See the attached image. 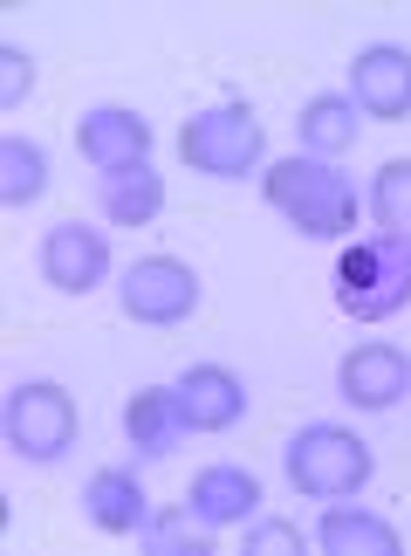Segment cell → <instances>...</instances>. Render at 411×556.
Listing matches in <instances>:
<instances>
[{"label":"cell","mask_w":411,"mask_h":556,"mask_svg":"<svg viewBox=\"0 0 411 556\" xmlns=\"http://www.w3.org/2000/svg\"><path fill=\"white\" fill-rule=\"evenodd\" d=\"M261 192L274 213H288L295 233H309V241H343V233H357V186L336 173V159H281L261 173Z\"/></svg>","instance_id":"obj_1"},{"label":"cell","mask_w":411,"mask_h":556,"mask_svg":"<svg viewBox=\"0 0 411 556\" xmlns=\"http://www.w3.org/2000/svg\"><path fill=\"white\" fill-rule=\"evenodd\" d=\"M411 303V233H371L336 262V309L357 324H384Z\"/></svg>","instance_id":"obj_2"},{"label":"cell","mask_w":411,"mask_h":556,"mask_svg":"<svg viewBox=\"0 0 411 556\" xmlns=\"http://www.w3.org/2000/svg\"><path fill=\"white\" fill-rule=\"evenodd\" d=\"M288 481L301 488L309 502H350L363 481H371V440H357L350 426H330V419H316V426H301V433L288 440Z\"/></svg>","instance_id":"obj_3"},{"label":"cell","mask_w":411,"mask_h":556,"mask_svg":"<svg viewBox=\"0 0 411 556\" xmlns=\"http://www.w3.org/2000/svg\"><path fill=\"white\" fill-rule=\"evenodd\" d=\"M261 117H254V103L241 97H227V103H213V111H200L179 131V152L192 173H206V179H247L254 165H261Z\"/></svg>","instance_id":"obj_4"},{"label":"cell","mask_w":411,"mask_h":556,"mask_svg":"<svg viewBox=\"0 0 411 556\" xmlns=\"http://www.w3.org/2000/svg\"><path fill=\"white\" fill-rule=\"evenodd\" d=\"M0 426H8V454L14 460L49 467V460H62L76 446V399L62 392L55 378H21L14 392H8Z\"/></svg>","instance_id":"obj_5"},{"label":"cell","mask_w":411,"mask_h":556,"mask_svg":"<svg viewBox=\"0 0 411 556\" xmlns=\"http://www.w3.org/2000/svg\"><path fill=\"white\" fill-rule=\"evenodd\" d=\"M117 303L131 324H151V330H171L200 309V275H192L179 254H144V262L124 268L117 282Z\"/></svg>","instance_id":"obj_6"},{"label":"cell","mask_w":411,"mask_h":556,"mask_svg":"<svg viewBox=\"0 0 411 556\" xmlns=\"http://www.w3.org/2000/svg\"><path fill=\"white\" fill-rule=\"evenodd\" d=\"M103 275H111V241H103L97 227L55 220L49 233H41V282H49V289L90 295V289H103Z\"/></svg>","instance_id":"obj_7"},{"label":"cell","mask_w":411,"mask_h":556,"mask_svg":"<svg viewBox=\"0 0 411 556\" xmlns=\"http://www.w3.org/2000/svg\"><path fill=\"white\" fill-rule=\"evenodd\" d=\"M76 152L97 165V173H131L151 159V124L131 103H97V111L76 117Z\"/></svg>","instance_id":"obj_8"},{"label":"cell","mask_w":411,"mask_h":556,"mask_svg":"<svg viewBox=\"0 0 411 556\" xmlns=\"http://www.w3.org/2000/svg\"><path fill=\"white\" fill-rule=\"evenodd\" d=\"M350 103L377 124H404L411 117V55L398 41H371L350 62Z\"/></svg>","instance_id":"obj_9"},{"label":"cell","mask_w":411,"mask_h":556,"mask_svg":"<svg viewBox=\"0 0 411 556\" xmlns=\"http://www.w3.org/2000/svg\"><path fill=\"white\" fill-rule=\"evenodd\" d=\"M171 399H179L185 433H227V426L247 419V384L227 365H192L179 384H171Z\"/></svg>","instance_id":"obj_10"},{"label":"cell","mask_w":411,"mask_h":556,"mask_svg":"<svg viewBox=\"0 0 411 556\" xmlns=\"http://www.w3.org/2000/svg\"><path fill=\"white\" fill-rule=\"evenodd\" d=\"M343 399L357 405V413H391V405L411 392V357L398 344H357L350 357H343Z\"/></svg>","instance_id":"obj_11"},{"label":"cell","mask_w":411,"mask_h":556,"mask_svg":"<svg viewBox=\"0 0 411 556\" xmlns=\"http://www.w3.org/2000/svg\"><path fill=\"white\" fill-rule=\"evenodd\" d=\"M185 508H192V522H206V529H233V522L247 529L261 516V481H254L247 467H233V460L200 467L192 488H185Z\"/></svg>","instance_id":"obj_12"},{"label":"cell","mask_w":411,"mask_h":556,"mask_svg":"<svg viewBox=\"0 0 411 556\" xmlns=\"http://www.w3.org/2000/svg\"><path fill=\"white\" fill-rule=\"evenodd\" d=\"M82 516H90L103 536H144L151 522V495L131 467H97L90 488H82Z\"/></svg>","instance_id":"obj_13"},{"label":"cell","mask_w":411,"mask_h":556,"mask_svg":"<svg viewBox=\"0 0 411 556\" xmlns=\"http://www.w3.org/2000/svg\"><path fill=\"white\" fill-rule=\"evenodd\" d=\"M316 543L330 556H398V529L371 516V508H350V502H330L316 522Z\"/></svg>","instance_id":"obj_14"},{"label":"cell","mask_w":411,"mask_h":556,"mask_svg":"<svg viewBox=\"0 0 411 556\" xmlns=\"http://www.w3.org/2000/svg\"><path fill=\"white\" fill-rule=\"evenodd\" d=\"M97 206H103L111 227H151L165 213V173H151V159L131 165V173H103Z\"/></svg>","instance_id":"obj_15"},{"label":"cell","mask_w":411,"mask_h":556,"mask_svg":"<svg viewBox=\"0 0 411 556\" xmlns=\"http://www.w3.org/2000/svg\"><path fill=\"white\" fill-rule=\"evenodd\" d=\"M357 124H363V111L350 97H309L301 103V117H295V138H301V152L309 159H343L357 144Z\"/></svg>","instance_id":"obj_16"},{"label":"cell","mask_w":411,"mask_h":556,"mask_svg":"<svg viewBox=\"0 0 411 556\" xmlns=\"http://www.w3.org/2000/svg\"><path fill=\"white\" fill-rule=\"evenodd\" d=\"M124 433H131V446L144 460H165L171 446H179L185 419H179V399H171V384H144V392L124 405Z\"/></svg>","instance_id":"obj_17"},{"label":"cell","mask_w":411,"mask_h":556,"mask_svg":"<svg viewBox=\"0 0 411 556\" xmlns=\"http://www.w3.org/2000/svg\"><path fill=\"white\" fill-rule=\"evenodd\" d=\"M49 192V152L28 138H0V200L8 206H35Z\"/></svg>","instance_id":"obj_18"},{"label":"cell","mask_w":411,"mask_h":556,"mask_svg":"<svg viewBox=\"0 0 411 556\" xmlns=\"http://www.w3.org/2000/svg\"><path fill=\"white\" fill-rule=\"evenodd\" d=\"M371 220H377V233H411V159L377 165V179H371Z\"/></svg>","instance_id":"obj_19"},{"label":"cell","mask_w":411,"mask_h":556,"mask_svg":"<svg viewBox=\"0 0 411 556\" xmlns=\"http://www.w3.org/2000/svg\"><path fill=\"white\" fill-rule=\"evenodd\" d=\"M144 543L158 549V556H206L213 543H206V522L192 529V508L179 516V508H165V516H151L144 522Z\"/></svg>","instance_id":"obj_20"},{"label":"cell","mask_w":411,"mask_h":556,"mask_svg":"<svg viewBox=\"0 0 411 556\" xmlns=\"http://www.w3.org/2000/svg\"><path fill=\"white\" fill-rule=\"evenodd\" d=\"M247 556H301V529L281 516H254L247 522Z\"/></svg>","instance_id":"obj_21"},{"label":"cell","mask_w":411,"mask_h":556,"mask_svg":"<svg viewBox=\"0 0 411 556\" xmlns=\"http://www.w3.org/2000/svg\"><path fill=\"white\" fill-rule=\"evenodd\" d=\"M28 90H35V62H28V55H21L14 41H8V49H0V103L14 111V103L28 97Z\"/></svg>","instance_id":"obj_22"}]
</instances>
